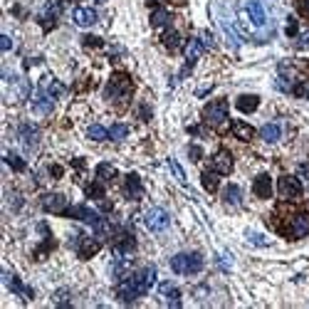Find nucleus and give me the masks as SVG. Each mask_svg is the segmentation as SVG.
<instances>
[{
	"label": "nucleus",
	"instance_id": "1",
	"mask_svg": "<svg viewBox=\"0 0 309 309\" xmlns=\"http://www.w3.org/2000/svg\"><path fill=\"white\" fill-rule=\"evenodd\" d=\"M213 18H215L218 27L223 30L227 45L238 50L243 45V32H240V25L233 15V8L227 5V0H213Z\"/></svg>",
	"mask_w": 309,
	"mask_h": 309
},
{
	"label": "nucleus",
	"instance_id": "2",
	"mask_svg": "<svg viewBox=\"0 0 309 309\" xmlns=\"http://www.w3.org/2000/svg\"><path fill=\"white\" fill-rule=\"evenodd\" d=\"M153 282H156V269H153V267H146V269H141L139 275H134V277H129V280H124V282L119 285V299L134 302L136 297L146 294V292L153 287Z\"/></svg>",
	"mask_w": 309,
	"mask_h": 309
},
{
	"label": "nucleus",
	"instance_id": "3",
	"mask_svg": "<svg viewBox=\"0 0 309 309\" xmlns=\"http://www.w3.org/2000/svg\"><path fill=\"white\" fill-rule=\"evenodd\" d=\"M171 269L176 275H196L203 269V257L198 252H178L171 257Z\"/></svg>",
	"mask_w": 309,
	"mask_h": 309
},
{
	"label": "nucleus",
	"instance_id": "4",
	"mask_svg": "<svg viewBox=\"0 0 309 309\" xmlns=\"http://www.w3.org/2000/svg\"><path fill=\"white\" fill-rule=\"evenodd\" d=\"M243 10H245L247 20L252 22V27L262 30V27L269 25V8H267L265 0H245V3H243Z\"/></svg>",
	"mask_w": 309,
	"mask_h": 309
},
{
	"label": "nucleus",
	"instance_id": "5",
	"mask_svg": "<svg viewBox=\"0 0 309 309\" xmlns=\"http://www.w3.org/2000/svg\"><path fill=\"white\" fill-rule=\"evenodd\" d=\"M144 223H146V227L151 230V233H164V230H168V225H171V215L164 208H151V210H146Z\"/></svg>",
	"mask_w": 309,
	"mask_h": 309
},
{
	"label": "nucleus",
	"instance_id": "6",
	"mask_svg": "<svg viewBox=\"0 0 309 309\" xmlns=\"http://www.w3.org/2000/svg\"><path fill=\"white\" fill-rule=\"evenodd\" d=\"M67 215H72V218H80V220H84L87 225H92L97 233H106V220L99 215V213H94V210H89V208H84V206H77V208H69L67 210Z\"/></svg>",
	"mask_w": 309,
	"mask_h": 309
},
{
	"label": "nucleus",
	"instance_id": "7",
	"mask_svg": "<svg viewBox=\"0 0 309 309\" xmlns=\"http://www.w3.org/2000/svg\"><path fill=\"white\" fill-rule=\"evenodd\" d=\"M129 92H131V82H129V77H124V74H117L109 82V87H106V97L114 99V102H126Z\"/></svg>",
	"mask_w": 309,
	"mask_h": 309
},
{
	"label": "nucleus",
	"instance_id": "8",
	"mask_svg": "<svg viewBox=\"0 0 309 309\" xmlns=\"http://www.w3.org/2000/svg\"><path fill=\"white\" fill-rule=\"evenodd\" d=\"M203 119H206L210 126H220V124L227 119V106H225V102H223V99L210 102V104L206 106V111H203Z\"/></svg>",
	"mask_w": 309,
	"mask_h": 309
},
{
	"label": "nucleus",
	"instance_id": "9",
	"mask_svg": "<svg viewBox=\"0 0 309 309\" xmlns=\"http://www.w3.org/2000/svg\"><path fill=\"white\" fill-rule=\"evenodd\" d=\"M277 188H280L282 198H297V196H302V183H299L297 176H282L280 183H277Z\"/></svg>",
	"mask_w": 309,
	"mask_h": 309
},
{
	"label": "nucleus",
	"instance_id": "10",
	"mask_svg": "<svg viewBox=\"0 0 309 309\" xmlns=\"http://www.w3.org/2000/svg\"><path fill=\"white\" fill-rule=\"evenodd\" d=\"M52 106H55V99L50 97V92L37 89V92L32 94V109H35L37 114H50Z\"/></svg>",
	"mask_w": 309,
	"mask_h": 309
},
{
	"label": "nucleus",
	"instance_id": "11",
	"mask_svg": "<svg viewBox=\"0 0 309 309\" xmlns=\"http://www.w3.org/2000/svg\"><path fill=\"white\" fill-rule=\"evenodd\" d=\"M213 171L218 176H227L230 171H233V156H230V151H218L213 156Z\"/></svg>",
	"mask_w": 309,
	"mask_h": 309
},
{
	"label": "nucleus",
	"instance_id": "12",
	"mask_svg": "<svg viewBox=\"0 0 309 309\" xmlns=\"http://www.w3.org/2000/svg\"><path fill=\"white\" fill-rule=\"evenodd\" d=\"M42 206L50 213H64L67 201H64V196H60V193H47V196H42Z\"/></svg>",
	"mask_w": 309,
	"mask_h": 309
},
{
	"label": "nucleus",
	"instance_id": "13",
	"mask_svg": "<svg viewBox=\"0 0 309 309\" xmlns=\"http://www.w3.org/2000/svg\"><path fill=\"white\" fill-rule=\"evenodd\" d=\"M201 55H203V42L198 40V37H193V40H188V45H185V64L190 67V64L196 62ZM188 67H185V74H188Z\"/></svg>",
	"mask_w": 309,
	"mask_h": 309
},
{
	"label": "nucleus",
	"instance_id": "14",
	"mask_svg": "<svg viewBox=\"0 0 309 309\" xmlns=\"http://www.w3.org/2000/svg\"><path fill=\"white\" fill-rule=\"evenodd\" d=\"M72 18H74V22L80 27H89V25L97 22V10H92V8H74Z\"/></svg>",
	"mask_w": 309,
	"mask_h": 309
},
{
	"label": "nucleus",
	"instance_id": "15",
	"mask_svg": "<svg viewBox=\"0 0 309 309\" xmlns=\"http://www.w3.org/2000/svg\"><path fill=\"white\" fill-rule=\"evenodd\" d=\"M124 193H126V198H131V201L141 198L144 188H141V181H139V176H136V173H129V176H126V185H124Z\"/></svg>",
	"mask_w": 309,
	"mask_h": 309
},
{
	"label": "nucleus",
	"instance_id": "16",
	"mask_svg": "<svg viewBox=\"0 0 309 309\" xmlns=\"http://www.w3.org/2000/svg\"><path fill=\"white\" fill-rule=\"evenodd\" d=\"M18 139H20L27 148H35V144H37V129H35L32 124H20V129H18Z\"/></svg>",
	"mask_w": 309,
	"mask_h": 309
},
{
	"label": "nucleus",
	"instance_id": "17",
	"mask_svg": "<svg viewBox=\"0 0 309 309\" xmlns=\"http://www.w3.org/2000/svg\"><path fill=\"white\" fill-rule=\"evenodd\" d=\"M255 196L257 198H269V196H272V181H269L267 173H262V176L255 178Z\"/></svg>",
	"mask_w": 309,
	"mask_h": 309
},
{
	"label": "nucleus",
	"instance_id": "18",
	"mask_svg": "<svg viewBox=\"0 0 309 309\" xmlns=\"http://www.w3.org/2000/svg\"><path fill=\"white\" fill-rule=\"evenodd\" d=\"M260 136H262V141H267V144H277V141L282 139V126H280V124H265V126L260 129Z\"/></svg>",
	"mask_w": 309,
	"mask_h": 309
},
{
	"label": "nucleus",
	"instance_id": "19",
	"mask_svg": "<svg viewBox=\"0 0 309 309\" xmlns=\"http://www.w3.org/2000/svg\"><path fill=\"white\" fill-rule=\"evenodd\" d=\"M159 292H161V297L168 299V304L178 307V302H181V292H178V287H176L173 282H161V285H159Z\"/></svg>",
	"mask_w": 309,
	"mask_h": 309
},
{
	"label": "nucleus",
	"instance_id": "20",
	"mask_svg": "<svg viewBox=\"0 0 309 309\" xmlns=\"http://www.w3.org/2000/svg\"><path fill=\"white\" fill-rule=\"evenodd\" d=\"M223 201L227 206H243V188L240 185H227L223 190Z\"/></svg>",
	"mask_w": 309,
	"mask_h": 309
},
{
	"label": "nucleus",
	"instance_id": "21",
	"mask_svg": "<svg viewBox=\"0 0 309 309\" xmlns=\"http://www.w3.org/2000/svg\"><path fill=\"white\" fill-rule=\"evenodd\" d=\"M257 104H260L257 94H243V97H238V109L245 111V114H252L257 109Z\"/></svg>",
	"mask_w": 309,
	"mask_h": 309
},
{
	"label": "nucleus",
	"instance_id": "22",
	"mask_svg": "<svg viewBox=\"0 0 309 309\" xmlns=\"http://www.w3.org/2000/svg\"><path fill=\"white\" fill-rule=\"evenodd\" d=\"M307 233H309V215H294V220H292V235L302 238Z\"/></svg>",
	"mask_w": 309,
	"mask_h": 309
},
{
	"label": "nucleus",
	"instance_id": "23",
	"mask_svg": "<svg viewBox=\"0 0 309 309\" xmlns=\"http://www.w3.org/2000/svg\"><path fill=\"white\" fill-rule=\"evenodd\" d=\"M233 134L238 139H243V141H250L252 139V126L250 124H243V122H235L233 124Z\"/></svg>",
	"mask_w": 309,
	"mask_h": 309
},
{
	"label": "nucleus",
	"instance_id": "24",
	"mask_svg": "<svg viewBox=\"0 0 309 309\" xmlns=\"http://www.w3.org/2000/svg\"><path fill=\"white\" fill-rule=\"evenodd\" d=\"M126 134H129V126H126V124H114V126L109 129V139H111V141H124Z\"/></svg>",
	"mask_w": 309,
	"mask_h": 309
},
{
	"label": "nucleus",
	"instance_id": "25",
	"mask_svg": "<svg viewBox=\"0 0 309 309\" xmlns=\"http://www.w3.org/2000/svg\"><path fill=\"white\" fill-rule=\"evenodd\" d=\"M87 136H89V139H94V141H104V139H109V129H104V126L94 124V126H89V129H87Z\"/></svg>",
	"mask_w": 309,
	"mask_h": 309
},
{
	"label": "nucleus",
	"instance_id": "26",
	"mask_svg": "<svg viewBox=\"0 0 309 309\" xmlns=\"http://www.w3.org/2000/svg\"><path fill=\"white\" fill-rule=\"evenodd\" d=\"M168 22H171V15H168L166 10H156V13L151 15V25H153V27H164V25H168Z\"/></svg>",
	"mask_w": 309,
	"mask_h": 309
},
{
	"label": "nucleus",
	"instance_id": "27",
	"mask_svg": "<svg viewBox=\"0 0 309 309\" xmlns=\"http://www.w3.org/2000/svg\"><path fill=\"white\" fill-rule=\"evenodd\" d=\"M178 42H181V35H178L176 30H168V32L164 35V45H166L168 50H176V47H178Z\"/></svg>",
	"mask_w": 309,
	"mask_h": 309
},
{
	"label": "nucleus",
	"instance_id": "28",
	"mask_svg": "<svg viewBox=\"0 0 309 309\" xmlns=\"http://www.w3.org/2000/svg\"><path fill=\"white\" fill-rule=\"evenodd\" d=\"M215 176H218L215 171H203V185H206V190H210V193L218 188V178H215Z\"/></svg>",
	"mask_w": 309,
	"mask_h": 309
},
{
	"label": "nucleus",
	"instance_id": "29",
	"mask_svg": "<svg viewBox=\"0 0 309 309\" xmlns=\"http://www.w3.org/2000/svg\"><path fill=\"white\" fill-rule=\"evenodd\" d=\"M97 176H99V178H104V181H109V178H114V176H117V171H114L109 164H102V166L97 168Z\"/></svg>",
	"mask_w": 309,
	"mask_h": 309
},
{
	"label": "nucleus",
	"instance_id": "30",
	"mask_svg": "<svg viewBox=\"0 0 309 309\" xmlns=\"http://www.w3.org/2000/svg\"><path fill=\"white\" fill-rule=\"evenodd\" d=\"M168 166H171L173 176H176V178H178V181H181V183L185 185V173H183V168L178 166V161H176V159H168Z\"/></svg>",
	"mask_w": 309,
	"mask_h": 309
},
{
	"label": "nucleus",
	"instance_id": "31",
	"mask_svg": "<svg viewBox=\"0 0 309 309\" xmlns=\"http://www.w3.org/2000/svg\"><path fill=\"white\" fill-rule=\"evenodd\" d=\"M5 161H8V164H10L15 171H22V168H25V161H22L20 156H15V153H8V156H5Z\"/></svg>",
	"mask_w": 309,
	"mask_h": 309
},
{
	"label": "nucleus",
	"instance_id": "32",
	"mask_svg": "<svg viewBox=\"0 0 309 309\" xmlns=\"http://www.w3.org/2000/svg\"><path fill=\"white\" fill-rule=\"evenodd\" d=\"M247 240H250L252 245H260V247H262V245H267V238H265V235H260V233H252V230L247 233Z\"/></svg>",
	"mask_w": 309,
	"mask_h": 309
},
{
	"label": "nucleus",
	"instance_id": "33",
	"mask_svg": "<svg viewBox=\"0 0 309 309\" xmlns=\"http://www.w3.org/2000/svg\"><path fill=\"white\" fill-rule=\"evenodd\" d=\"M62 94H64V87H62L60 82H52V84H50V97L57 99V97H62Z\"/></svg>",
	"mask_w": 309,
	"mask_h": 309
},
{
	"label": "nucleus",
	"instance_id": "34",
	"mask_svg": "<svg viewBox=\"0 0 309 309\" xmlns=\"http://www.w3.org/2000/svg\"><path fill=\"white\" fill-rule=\"evenodd\" d=\"M0 45H3V50L8 52V50L13 47V40H10V35H3V37H0Z\"/></svg>",
	"mask_w": 309,
	"mask_h": 309
},
{
	"label": "nucleus",
	"instance_id": "35",
	"mask_svg": "<svg viewBox=\"0 0 309 309\" xmlns=\"http://www.w3.org/2000/svg\"><path fill=\"white\" fill-rule=\"evenodd\" d=\"M230 262H233V260H230V255H220V257H218V265H220L223 269H227Z\"/></svg>",
	"mask_w": 309,
	"mask_h": 309
},
{
	"label": "nucleus",
	"instance_id": "36",
	"mask_svg": "<svg viewBox=\"0 0 309 309\" xmlns=\"http://www.w3.org/2000/svg\"><path fill=\"white\" fill-rule=\"evenodd\" d=\"M287 35H297V22H294V18H289V22H287Z\"/></svg>",
	"mask_w": 309,
	"mask_h": 309
},
{
	"label": "nucleus",
	"instance_id": "37",
	"mask_svg": "<svg viewBox=\"0 0 309 309\" xmlns=\"http://www.w3.org/2000/svg\"><path fill=\"white\" fill-rule=\"evenodd\" d=\"M299 176H302L304 181H309V164H302V166H299Z\"/></svg>",
	"mask_w": 309,
	"mask_h": 309
},
{
	"label": "nucleus",
	"instance_id": "38",
	"mask_svg": "<svg viewBox=\"0 0 309 309\" xmlns=\"http://www.w3.org/2000/svg\"><path fill=\"white\" fill-rule=\"evenodd\" d=\"M299 10H302L304 15H309V0H299Z\"/></svg>",
	"mask_w": 309,
	"mask_h": 309
},
{
	"label": "nucleus",
	"instance_id": "39",
	"mask_svg": "<svg viewBox=\"0 0 309 309\" xmlns=\"http://www.w3.org/2000/svg\"><path fill=\"white\" fill-rule=\"evenodd\" d=\"M87 193H89V196H92V198H97V196H102V188H97V185H92V188H89Z\"/></svg>",
	"mask_w": 309,
	"mask_h": 309
},
{
	"label": "nucleus",
	"instance_id": "40",
	"mask_svg": "<svg viewBox=\"0 0 309 309\" xmlns=\"http://www.w3.org/2000/svg\"><path fill=\"white\" fill-rule=\"evenodd\" d=\"M190 159H201V148L193 146V148H190Z\"/></svg>",
	"mask_w": 309,
	"mask_h": 309
},
{
	"label": "nucleus",
	"instance_id": "41",
	"mask_svg": "<svg viewBox=\"0 0 309 309\" xmlns=\"http://www.w3.org/2000/svg\"><path fill=\"white\" fill-rule=\"evenodd\" d=\"M84 42H87V45H102V42L97 40V37H87V40H84Z\"/></svg>",
	"mask_w": 309,
	"mask_h": 309
},
{
	"label": "nucleus",
	"instance_id": "42",
	"mask_svg": "<svg viewBox=\"0 0 309 309\" xmlns=\"http://www.w3.org/2000/svg\"><path fill=\"white\" fill-rule=\"evenodd\" d=\"M302 45H304V47H309V32H307V35L302 37Z\"/></svg>",
	"mask_w": 309,
	"mask_h": 309
},
{
	"label": "nucleus",
	"instance_id": "43",
	"mask_svg": "<svg viewBox=\"0 0 309 309\" xmlns=\"http://www.w3.org/2000/svg\"><path fill=\"white\" fill-rule=\"evenodd\" d=\"M97 3H106V0H97Z\"/></svg>",
	"mask_w": 309,
	"mask_h": 309
}]
</instances>
